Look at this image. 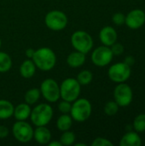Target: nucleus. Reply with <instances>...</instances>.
Instances as JSON below:
<instances>
[{"label": "nucleus", "mask_w": 145, "mask_h": 146, "mask_svg": "<svg viewBox=\"0 0 145 146\" xmlns=\"http://www.w3.org/2000/svg\"><path fill=\"white\" fill-rule=\"evenodd\" d=\"M131 67L123 62H117L112 65L108 71L109 78L115 83H123L131 76Z\"/></svg>", "instance_id": "nucleus-9"}, {"label": "nucleus", "mask_w": 145, "mask_h": 146, "mask_svg": "<svg viewBox=\"0 0 145 146\" xmlns=\"http://www.w3.org/2000/svg\"><path fill=\"white\" fill-rule=\"evenodd\" d=\"M40 96H41V92H40L39 89H38V88L29 89L26 92L25 96H24L25 103H26L29 105L35 104L39 100Z\"/></svg>", "instance_id": "nucleus-21"}, {"label": "nucleus", "mask_w": 145, "mask_h": 146, "mask_svg": "<svg viewBox=\"0 0 145 146\" xmlns=\"http://www.w3.org/2000/svg\"><path fill=\"white\" fill-rule=\"evenodd\" d=\"M68 22V16L61 10L54 9L48 12L44 17V23L46 27L52 31H62L63 30Z\"/></svg>", "instance_id": "nucleus-6"}, {"label": "nucleus", "mask_w": 145, "mask_h": 146, "mask_svg": "<svg viewBox=\"0 0 145 146\" xmlns=\"http://www.w3.org/2000/svg\"><path fill=\"white\" fill-rule=\"evenodd\" d=\"M73 125V118L69 114H62L56 121L57 129L61 132L68 131L72 127Z\"/></svg>", "instance_id": "nucleus-20"}, {"label": "nucleus", "mask_w": 145, "mask_h": 146, "mask_svg": "<svg viewBox=\"0 0 145 146\" xmlns=\"http://www.w3.org/2000/svg\"><path fill=\"white\" fill-rule=\"evenodd\" d=\"M33 139L39 145H48L51 140V133L45 126L36 127L33 130Z\"/></svg>", "instance_id": "nucleus-14"}, {"label": "nucleus", "mask_w": 145, "mask_h": 146, "mask_svg": "<svg viewBox=\"0 0 145 146\" xmlns=\"http://www.w3.org/2000/svg\"><path fill=\"white\" fill-rule=\"evenodd\" d=\"M34 52H35V50H34V49H32V48H28V49L26 50L25 54H26V56L27 58L32 59V57L33 56Z\"/></svg>", "instance_id": "nucleus-33"}, {"label": "nucleus", "mask_w": 145, "mask_h": 146, "mask_svg": "<svg viewBox=\"0 0 145 146\" xmlns=\"http://www.w3.org/2000/svg\"><path fill=\"white\" fill-rule=\"evenodd\" d=\"M112 21L113 22L117 25V26H121L123 24H125L126 21V15L122 13H115L113 17H112Z\"/></svg>", "instance_id": "nucleus-29"}, {"label": "nucleus", "mask_w": 145, "mask_h": 146, "mask_svg": "<svg viewBox=\"0 0 145 146\" xmlns=\"http://www.w3.org/2000/svg\"><path fill=\"white\" fill-rule=\"evenodd\" d=\"M110 47H111L110 49L112 50V53L115 56H120V55H121L124 52V46L121 43H116L115 42Z\"/></svg>", "instance_id": "nucleus-30"}, {"label": "nucleus", "mask_w": 145, "mask_h": 146, "mask_svg": "<svg viewBox=\"0 0 145 146\" xmlns=\"http://www.w3.org/2000/svg\"><path fill=\"white\" fill-rule=\"evenodd\" d=\"M75 146H86L85 144H83V143H76Z\"/></svg>", "instance_id": "nucleus-35"}, {"label": "nucleus", "mask_w": 145, "mask_h": 146, "mask_svg": "<svg viewBox=\"0 0 145 146\" xmlns=\"http://www.w3.org/2000/svg\"><path fill=\"white\" fill-rule=\"evenodd\" d=\"M71 44L75 50L87 54L93 47V38L85 31H75L71 36Z\"/></svg>", "instance_id": "nucleus-5"}, {"label": "nucleus", "mask_w": 145, "mask_h": 146, "mask_svg": "<svg viewBox=\"0 0 145 146\" xmlns=\"http://www.w3.org/2000/svg\"><path fill=\"white\" fill-rule=\"evenodd\" d=\"M76 80L81 86H87L92 81L93 74L91 73V71L87 70V69L82 70L78 74Z\"/></svg>", "instance_id": "nucleus-23"}, {"label": "nucleus", "mask_w": 145, "mask_h": 146, "mask_svg": "<svg viewBox=\"0 0 145 146\" xmlns=\"http://www.w3.org/2000/svg\"><path fill=\"white\" fill-rule=\"evenodd\" d=\"M113 53L109 46L102 45L96 48L91 54V61L97 67H105L109 64L113 59Z\"/></svg>", "instance_id": "nucleus-11"}, {"label": "nucleus", "mask_w": 145, "mask_h": 146, "mask_svg": "<svg viewBox=\"0 0 145 146\" xmlns=\"http://www.w3.org/2000/svg\"><path fill=\"white\" fill-rule=\"evenodd\" d=\"M9 133V128L3 125H0V139H4L6 138Z\"/></svg>", "instance_id": "nucleus-31"}, {"label": "nucleus", "mask_w": 145, "mask_h": 146, "mask_svg": "<svg viewBox=\"0 0 145 146\" xmlns=\"http://www.w3.org/2000/svg\"><path fill=\"white\" fill-rule=\"evenodd\" d=\"M145 23V13L142 9H136L130 11L126 16L125 24L131 29H138Z\"/></svg>", "instance_id": "nucleus-12"}, {"label": "nucleus", "mask_w": 145, "mask_h": 146, "mask_svg": "<svg viewBox=\"0 0 145 146\" xmlns=\"http://www.w3.org/2000/svg\"><path fill=\"white\" fill-rule=\"evenodd\" d=\"M99 38L103 45L110 47L117 40V33L114 27L106 26L101 29L99 33Z\"/></svg>", "instance_id": "nucleus-13"}, {"label": "nucleus", "mask_w": 145, "mask_h": 146, "mask_svg": "<svg viewBox=\"0 0 145 146\" xmlns=\"http://www.w3.org/2000/svg\"><path fill=\"white\" fill-rule=\"evenodd\" d=\"M1 45H2V41H1V38H0V49H1Z\"/></svg>", "instance_id": "nucleus-36"}, {"label": "nucleus", "mask_w": 145, "mask_h": 146, "mask_svg": "<svg viewBox=\"0 0 145 146\" xmlns=\"http://www.w3.org/2000/svg\"><path fill=\"white\" fill-rule=\"evenodd\" d=\"M142 145L140 136L134 132L129 131L121 138L120 145L121 146H139Z\"/></svg>", "instance_id": "nucleus-17"}, {"label": "nucleus", "mask_w": 145, "mask_h": 146, "mask_svg": "<svg viewBox=\"0 0 145 146\" xmlns=\"http://www.w3.org/2000/svg\"><path fill=\"white\" fill-rule=\"evenodd\" d=\"M92 146H113V143L109 139L102 137L96 138L94 141L91 143Z\"/></svg>", "instance_id": "nucleus-28"}, {"label": "nucleus", "mask_w": 145, "mask_h": 146, "mask_svg": "<svg viewBox=\"0 0 145 146\" xmlns=\"http://www.w3.org/2000/svg\"><path fill=\"white\" fill-rule=\"evenodd\" d=\"M85 54L75 50L67 56V63L69 67L73 68H77L83 66V64L85 62Z\"/></svg>", "instance_id": "nucleus-15"}, {"label": "nucleus", "mask_w": 145, "mask_h": 146, "mask_svg": "<svg viewBox=\"0 0 145 146\" xmlns=\"http://www.w3.org/2000/svg\"><path fill=\"white\" fill-rule=\"evenodd\" d=\"M119 108L120 106L115 101H109L104 106V113L107 115L113 116L117 114V112L119 111Z\"/></svg>", "instance_id": "nucleus-26"}, {"label": "nucleus", "mask_w": 145, "mask_h": 146, "mask_svg": "<svg viewBox=\"0 0 145 146\" xmlns=\"http://www.w3.org/2000/svg\"><path fill=\"white\" fill-rule=\"evenodd\" d=\"M40 92L44 98L49 103H56L61 98L60 86L53 79H46L40 85Z\"/></svg>", "instance_id": "nucleus-8"}, {"label": "nucleus", "mask_w": 145, "mask_h": 146, "mask_svg": "<svg viewBox=\"0 0 145 146\" xmlns=\"http://www.w3.org/2000/svg\"><path fill=\"white\" fill-rule=\"evenodd\" d=\"M124 62H125L126 64H127L128 66L132 67V66L134 64V62H135L134 57H133V56H126V57L125 58Z\"/></svg>", "instance_id": "nucleus-32"}, {"label": "nucleus", "mask_w": 145, "mask_h": 146, "mask_svg": "<svg viewBox=\"0 0 145 146\" xmlns=\"http://www.w3.org/2000/svg\"><path fill=\"white\" fill-rule=\"evenodd\" d=\"M32 60L38 69L42 71H50L54 68L56 63V56L50 48L42 47L35 50Z\"/></svg>", "instance_id": "nucleus-1"}, {"label": "nucleus", "mask_w": 145, "mask_h": 146, "mask_svg": "<svg viewBox=\"0 0 145 146\" xmlns=\"http://www.w3.org/2000/svg\"><path fill=\"white\" fill-rule=\"evenodd\" d=\"M81 86L74 78H67L60 85L61 98L70 103L75 101L80 94Z\"/></svg>", "instance_id": "nucleus-4"}, {"label": "nucleus", "mask_w": 145, "mask_h": 146, "mask_svg": "<svg viewBox=\"0 0 145 146\" xmlns=\"http://www.w3.org/2000/svg\"><path fill=\"white\" fill-rule=\"evenodd\" d=\"M12 67V59L9 54L0 51V73H7Z\"/></svg>", "instance_id": "nucleus-22"}, {"label": "nucleus", "mask_w": 145, "mask_h": 146, "mask_svg": "<svg viewBox=\"0 0 145 146\" xmlns=\"http://www.w3.org/2000/svg\"><path fill=\"white\" fill-rule=\"evenodd\" d=\"M31 111L32 110L30 105L26 103L19 104L14 109L13 116L16 119V121H26L30 117Z\"/></svg>", "instance_id": "nucleus-16"}, {"label": "nucleus", "mask_w": 145, "mask_h": 146, "mask_svg": "<svg viewBox=\"0 0 145 146\" xmlns=\"http://www.w3.org/2000/svg\"><path fill=\"white\" fill-rule=\"evenodd\" d=\"M92 112L91 102L86 98H77L73 102L70 115L73 120L77 122H84L87 121Z\"/></svg>", "instance_id": "nucleus-2"}, {"label": "nucleus", "mask_w": 145, "mask_h": 146, "mask_svg": "<svg viewBox=\"0 0 145 146\" xmlns=\"http://www.w3.org/2000/svg\"><path fill=\"white\" fill-rule=\"evenodd\" d=\"M53 117V109L48 104H39L31 111L30 119L36 127L46 126Z\"/></svg>", "instance_id": "nucleus-3"}, {"label": "nucleus", "mask_w": 145, "mask_h": 146, "mask_svg": "<svg viewBox=\"0 0 145 146\" xmlns=\"http://www.w3.org/2000/svg\"><path fill=\"white\" fill-rule=\"evenodd\" d=\"M15 106L5 99H0V120H7L13 116Z\"/></svg>", "instance_id": "nucleus-19"}, {"label": "nucleus", "mask_w": 145, "mask_h": 146, "mask_svg": "<svg viewBox=\"0 0 145 146\" xmlns=\"http://www.w3.org/2000/svg\"><path fill=\"white\" fill-rule=\"evenodd\" d=\"M115 101L120 107H126L131 104L133 98V92L130 86L126 83H119L114 91Z\"/></svg>", "instance_id": "nucleus-10"}, {"label": "nucleus", "mask_w": 145, "mask_h": 146, "mask_svg": "<svg viewBox=\"0 0 145 146\" xmlns=\"http://www.w3.org/2000/svg\"><path fill=\"white\" fill-rule=\"evenodd\" d=\"M71 107H72V104L70 102L62 99V101L60 102L58 104V110L62 114H69L71 110Z\"/></svg>", "instance_id": "nucleus-27"}, {"label": "nucleus", "mask_w": 145, "mask_h": 146, "mask_svg": "<svg viewBox=\"0 0 145 146\" xmlns=\"http://www.w3.org/2000/svg\"><path fill=\"white\" fill-rule=\"evenodd\" d=\"M12 134L20 143H28L33 139V128L26 121H17L13 124Z\"/></svg>", "instance_id": "nucleus-7"}, {"label": "nucleus", "mask_w": 145, "mask_h": 146, "mask_svg": "<svg viewBox=\"0 0 145 146\" xmlns=\"http://www.w3.org/2000/svg\"><path fill=\"white\" fill-rule=\"evenodd\" d=\"M37 67L35 66L33 61L32 59H26L25 60L20 66V74L25 79H30L32 78L36 72Z\"/></svg>", "instance_id": "nucleus-18"}, {"label": "nucleus", "mask_w": 145, "mask_h": 146, "mask_svg": "<svg viewBox=\"0 0 145 146\" xmlns=\"http://www.w3.org/2000/svg\"><path fill=\"white\" fill-rule=\"evenodd\" d=\"M132 127L138 133H143L145 131V114H140L136 116L133 121Z\"/></svg>", "instance_id": "nucleus-25"}, {"label": "nucleus", "mask_w": 145, "mask_h": 146, "mask_svg": "<svg viewBox=\"0 0 145 146\" xmlns=\"http://www.w3.org/2000/svg\"><path fill=\"white\" fill-rule=\"evenodd\" d=\"M75 139H76V136L75 134L68 130V131H64L62 132V134L61 135L60 137V142L62 143V145L65 146H70L73 145L75 142Z\"/></svg>", "instance_id": "nucleus-24"}, {"label": "nucleus", "mask_w": 145, "mask_h": 146, "mask_svg": "<svg viewBox=\"0 0 145 146\" xmlns=\"http://www.w3.org/2000/svg\"><path fill=\"white\" fill-rule=\"evenodd\" d=\"M48 145L50 146H62V143L60 142V141H50L49 143H48Z\"/></svg>", "instance_id": "nucleus-34"}]
</instances>
